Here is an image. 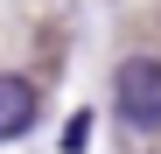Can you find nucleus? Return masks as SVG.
I'll use <instances>...</instances> for the list:
<instances>
[{"label": "nucleus", "mask_w": 161, "mask_h": 154, "mask_svg": "<svg viewBox=\"0 0 161 154\" xmlns=\"http://www.w3.org/2000/svg\"><path fill=\"white\" fill-rule=\"evenodd\" d=\"M35 112H42V98L28 77H0V140H21L35 126Z\"/></svg>", "instance_id": "obj_2"}, {"label": "nucleus", "mask_w": 161, "mask_h": 154, "mask_svg": "<svg viewBox=\"0 0 161 154\" xmlns=\"http://www.w3.org/2000/svg\"><path fill=\"white\" fill-rule=\"evenodd\" d=\"M112 112L126 133H161V56H126L112 70Z\"/></svg>", "instance_id": "obj_1"}]
</instances>
